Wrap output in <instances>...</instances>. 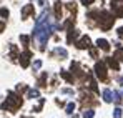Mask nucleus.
<instances>
[{
	"instance_id": "nucleus-26",
	"label": "nucleus",
	"mask_w": 123,
	"mask_h": 118,
	"mask_svg": "<svg viewBox=\"0 0 123 118\" xmlns=\"http://www.w3.org/2000/svg\"><path fill=\"white\" fill-rule=\"evenodd\" d=\"M120 83H122V85H123V77H122V78H120Z\"/></svg>"
},
{
	"instance_id": "nucleus-17",
	"label": "nucleus",
	"mask_w": 123,
	"mask_h": 118,
	"mask_svg": "<svg viewBox=\"0 0 123 118\" xmlns=\"http://www.w3.org/2000/svg\"><path fill=\"white\" fill-rule=\"evenodd\" d=\"M122 117H123L122 108H115V112H113V118H122Z\"/></svg>"
},
{
	"instance_id": "nucleus-21",
	"label": "nucleus",
	"mask_w": 123,
	"mask_h": 118,
	"mask_svg": "<svg viewBox=\"0 0 123 118\" xmlns=\"http://www.w3.org/2000/svg\"><path fill=\"white\" fill-rule=\"evenodd\" d=\"M0 15H2L3 19H7V17H8V10H7V8H0Z\"/></svg>"
},
{
	"instance_id": "nucleus-20",
	"label": "nucleus",
	"mask_w": 123,
	"mask_h": 118,
	"mask_svg": "<svg viewBox=\"0 0 123 118\" xmlns=\"http://www.w3.org/2000/svg\"><path fill=\"white\" fill-rule=\"evenodd\" d=\"M33 68H35V70L42 68V60H35V62H33Z\"/></svg>"
},
{
	"instance_id": "nucleus-6",
	"label": "nucleus",
	"mask_w": 123,
	"mask_h": 118,
	"mask_svg": "<svg viewBox=\"0 0 123 118\" xmlns=\"http://www.w3.org/2000/svg\"><path fill=\"white\" fill-rule=\"evenodd\" d=\"M30 58H32V52H23L20 55V65H22V68H27L28 67V63H30Z\"/></svg>"
},
{
	"instance_id": "nucleus-27",
	"label": "nucleus",
	"mask_w": 123,
	"mask_h": 118,
	"mask_svg": "<svg viewBox=\"0 0 123 118\" xmlns=\"http://www.w3.org/2000/svg\"><path fill=\"white\" fill-rule=\"evenodd\" d=\"M38 2H40V3H43V2H45V0H38Z\"/></svg>"
},
{
	"instance_id": "nucleus-8",
	"label": "nucleus",
	"mask_w": 123,
	"mask_h": 118,
	"mask_svg": "<svg viewBox=\"0 0 123 118\" xmlns=\"http://www.w3.org/2000/svg\"><path fill=\"white\" fill-rule=\"evenodd\" d=\"M77 47H78V48H88V47H90V38H88L86 35L82 37V40L77 42Z\"/></svg>"
},
{
	"instance_id": "nucleus-25",
	"label": "nucleus",
	"mask_w": 123,
	"mask_h": 118,
	"mask_svg": "<svg viewBox=\"0 0 123 118\" xmlns=\"http://www.w3.org/2000/svg\"><path fill=\"white\" fill-rule=\"evenodd\" d=\"M3 28H5V23H3V22H0V32H2Z\"/></svg>"
},
{
	"instance_id": "nucleus-24",
	"label": "nucleus",
	"mask_w": 123,
	"mask_h": 118,
	"mask_svg": "<svg viewBox=\"0 0 123 118\" xmlns=\"http://www.w3.org/2000/svg\"><path fill=\"white\" fill-rule=\"evenodd\" d=\"M118 37H122V38H123V27L118 28Z\"/></svg>"
},
{
	"instance_id": "nucleus-12",
	"label": "nucleus",
	"mask_w": 123,
	"mask_h": 118,
	"mask_svg": "<svg viewBox=\"0 0 123 118\" xmlns=\"http://www.w3.org/2000/svg\"><path fill=\"white\" fill-rule=\"evenodd\" d=\"M55 17L57 19L62 17V2H55Z\"/></svg>"
},
{
	"instance_id": "nucleus-13",
	"label": "nucleus",
	"mask_w": 123,
	"mask_h": 118,
	"mask_svg": "<svg viewBox=\"0 0 123 118\" xmlns=\"http://www.w3.org/2000/svg\"><path fill=\"white\" fill-rule=\"evenodd\" d=\"M52 53L60 55L62 58H63V57H67V50H65V48H53V52H52Z\"/></svg>"
},
{
	"instance_id": "nucleus-18",
	"label": "nucleus",
	"mask_w": 123,
	"mask_h": 118,
	"mask_svg": "<svg viewBox=\"0 0 123 118\" xmlns=\"http://www.w3.org/2000/svg\"><path fill=\"white\" fill-rule=\"evenodd\" d=\"M73 110H75V103H68L67 105V113L70 115V113H73Z\"/></svg>"
},
{
	"instance_id": "nucleus-19",
	"label": "nucleus",
	"mask_w": 123,
	"mask_h": 118,
	"mask_svg": "<svg viewBox=\"0 0 123 118\" xmlns=\"http://www.w3.org/2000/svg\"><path fill=\"white\" fill-rule=\"evenodd\" d=\"M20 40H22V43H23L25 47H27V45H28V42H30V38H28L27 35H20Z\"/></svg>"
},
{
	"instance_id": "nucleus-14",
	"label": "nucleus",
	"mask_w": 123,
	"mask_h": 118,
	"mask_svg": "<svg viewBox=\"0 0 123 118\" xmlns=\"http://www.w3.org/2000/svg\"><path fill=\"white\" fill-rule=\"evenodd\" d=\"M27 97H28V98H37V97H40V92H38V90H30V92L27 93Z\"/></svg>"
},
{
	"instance_id": "nucleus-22",
	"label": "nucleus",
	"mask_w": 123,
	"mask_h": 118,
	"mask_svg": "<svg viewBox=\"0 0 123 118\" xmlns=\"http://www.w3.org/2000/svg\"><path fill=\"white\" fill-rule=\"evenodd\" d=\"M115 58H118V60H123V48H120V50L117 52V55H115Z\"/></svg>"
},
{
	"instance_id": "nucleus-23",
	"label": "nucleus",
	"mask_w": 123,
	"mask_h": 118,
	"mask_svg": "<svg viewBox=\"0 0 123 118\" xmlns=\"http://www.w3.org/2000/svg\"><path fill=\"white\" fill-rule=\"evenodd\" d=\"M82 3L85 5V7H88V5H92V3H93V0H82Z\"/></svg>"
},
{
	"instance_id": "nucleus-10",
	"label": "nucleus",
	"mask_w": 123,
	"mask_h": 118,
	"mask_svg": "<svg viewBox=\"0 0 123 118\" xmlns=\"http://www.w3.org/2000/svg\"><path fill=\"white\" fill-rule=\"evenodd\" d=\"M97 47H98V48H102V50H108V48H110L108 42H106L105 38H98V40H97Z\"/></svg>"
},
{
	"instance_id": "nucleus-3",
	"label": "nucleus",
	"mask_w": 123,
	"mask_h": 118,
	"mask_svg": "<svg viewBox=\"0 0 123 118\" xmlns=\"http://www.w3.org/2000/svg\"><path fill=\"white\" fill-rule=\"evenodd\" d=\"M100 15H102V17H98L100 28H102V30H108V28L113 25V22H115V17H113V15H110L108 12H100Z\"/></svg>"
},
{
	"instance_id": "nucleus-2",
	"label": "nucleus",
	"mask_w": 123,
	"mask_h": 118,
	"mask_svg": "<svg viewBox=\"0 0 123 118\" xmlns=\"http://www.w3.org/2000/svg\"><path fill=\"white\" fill-rule=\"evenodd\" d=\"M20 106H22V98L18 95H13V93H10L7 97V100L2 103V110H7V112H17Z\"/></svg>"
},
{
	"instance_id": "nucleus-16",
	"label": "nucleus",
	"mask_w": 123,
	"mask_h": 118,
	"mask_svg": "<svg viewBox=\"0 0 123 118\" xmlns=\"http://www.w3.org/2000/svg\"><path fill=\"white\" fill-rule=\"evenodd\" d=\"M95 117V112L93 110H86V112H83V118H93Z\"/></svg>"
},
{
	"instance_id": "nucleus-4",
	"label": "nucleus",
	"mask_w": 123,
	"mask_h": 118,
	"mask_svg": "<svg viewBox=\"0 0 123 118\" xmlns=\"http://www.w3.org/2000/svg\"><path fill=\"white\" fill-rule=\"evenodd\" d=\"M95 73H97V77L102 80V81H105L106 80V67H105V63L103 62H98L97 65H95Z\"/></svg>"
},
{
	"instance_id": "nucleus-11",
	"label": "nucleus",
	"mask_w": 123,
	"mask_h": 118,
	"mask_svg": "<svg viewBox=\"0 0 123 118\" xmlns=\"http://www.w3.org/2000/svg\"><path fill=\"white\" fill-rule=\"evenodd\" d=\"M106 63H108V65H110V67H111L113 70H118V68H120L118 62H117L115 58H111V57H108V58H106Z\"/></svg>"
},
{
	"instance_id": "nucleus-1",
	"label": "nucleus",
	"mask_w": 123,
	"mask_h": 118,
	"mask_svg": "<svg viewBox=\"0 0 123 118\" xmlns=\"http://www.w3.org/2000/svg\"><path fill=\"white\" fill-rule=\"evenodd\" d=\"M52 30H53V25H52V22H50L48 12L45 10V12L42 13V17L37 20V23H35V28H33V35H35V40L38 42V45H40L42 50L45 48V43H47V40L50 38V35H52Z\"/></svg>"
},
{
	"instance_id": "nucleus-15",
	"label": "nucleus",
	"mask_w": 123,
	"mask_h": 118,
	"mask_svg": "<svg viewBox=\"0 0 123 118\" xmlns=\"http://www.w3.org/2000/svg\"><path fill=\"white\" fill-rule=\"evenodd\" d=\"M62 77H63V78L67 80V81H70V83H72V81H73V77H72V75H70V73H68V72H65V70H63V72H62Z\"/></svg>"
},
{
	"instance_id": "nucleus-7",
	"label": "nucleus",
	"mask_w": 123,
	"mask_h": 118,
	"mask_svg": "<svg viewBox=\"0 0 123 118\" xmlns=\"http://www.w3.org/2000/svg\"><path fill=\"white\" fill-rule=\"evenodd\" d=\"M33 15V5L32 3H27L23 8H22V17L23 19H28V17H32Z\"/></svg>"
},
{
	"instance_id": "nucleus-9",
	"label": "nucleus",
	"mask_w": 123,
	"mask_h": 118,
	"mask_svg": "<svg viewBox=\"0 0 123 118\" xmlns=\"http://www.w3.org/2000/svg\"><path fill=\"white\" fill-rule=\"evenodd\" d=\"M103 100H105L106 103H111V101H113V93H111V90H108V88L103 90Z\"/></svg>"
},
{
	"instance_id": "nucleus-5",
	"label": "nucleus",
	"mask_w": 123,
	"mask_h": 118,
	"mask_svg": "<svg viewBox=\"0 0 123 118\" xmlns=\"http://www.w3.org/2000/svg\"><path fill=\"white\" fill-rule=\"evenodd\" d=\"M111 8L115 10L117 15L123 17V0H113L111 2Z\"/></svg>"
}]
</instances>
